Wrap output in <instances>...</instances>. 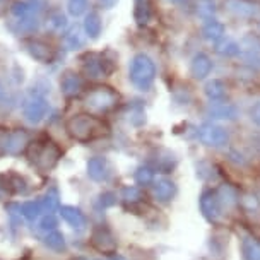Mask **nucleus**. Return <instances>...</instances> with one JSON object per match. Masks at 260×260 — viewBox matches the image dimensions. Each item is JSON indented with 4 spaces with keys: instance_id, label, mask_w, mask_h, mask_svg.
I'll use <instances>...</instances> for the list:
<instances>
[{
    "instance_id": "f257e3e1",
    "label": "nucleus",
    "mask_w": 260,
    "mask_h": 260,
    "mask_svg": "<svg viewBox=\"0 0 260 260\" xmlns=\"http://www.w3.org/2000/svg\"><path fill=\"white\" fill-rule=\"evenodd\" d=\"M154 62L144 53L136 55L132 63H130V81H132V84L139 87L141 91H147L152 86V82H154Z\"/></svg>"
},
{
    "instance_id": "f03ea898",
    "label": "nucleus",
    "mask_w": 260,
    "mask_h": 260,
    "mask_svg": "<svg viewBox=\"0 0 260 260\" xmlns=\"http://www.w3.org/2000/svg\"><path fill=\"white\" fill-rule=\"evenodd\" d=\"M67 130L74 139L84 142V141H89V139H94L100 136L101 123H100V120H96L94 117H89V115H77V117H74L71 122L67 123Z\"/></svg>"
},
{
    "instance_id": "7ed1b4c3",
    "label": "nucleus",
    "mask_w": 260,
    "mask_h": 260,
    "mask_svg": "<svg viewBox=\"0 0 260 260\" xmlns=\"http://www.w3.org/2000/svg\"><path fill=\"white\" fill-rule=\"evenodd\" d=\"M60 149L53 142H43L32 147L31 151V162L38 168L41 173H46L58 162Z\"/></svg>"
},
{
    "instance_id": "20e7f679",
    "label": "nucleus",
    "mask_w": 260,
    "mask_h": 260,
    "mask_svg": "<svg viewBox=\"0 0 260 260\" xmlns=\"http://www.w3.org/2000/svg\"><path fill=\"white\" fill-rule=\"evenodd\" d=\"M118 101V94L110 87H98L87 94V106L96 113H105L113 108Z\"/></svg>"
},
{
    "instance_id": "39448f33",
    "label": "nucleus",
    "mask_w": 260,
    "mask_h": 260,
    "mask_svg": "<svg viewBox=\"0 0 260 260\" xmlns=\"http://www.w3.org/2000/svg\"><path fill=\"white\" fill-rule=\"evenodd\" d=\"M222 7L236 19H253L260 12V4L255 0H224Z\"/></svg>"
},
{
    "instance_id": "423d86ee",
    "label": "nucleus",
    "mask_w": 260,
    "mask_h": 260,
    "mask_svg": "<svg viewBox=\"0 0 260 260\" xmlns=\"http://www.w3.org/2000/svg\"><path fill=\"white\" fill-rule=\"evenodd\" d=\"M197 136H199V141L209 147H222V146H226L228 141H230L228 130L219 127V125H214V123L202 125V127L199 128Z\"/></svg>"
},
{
    "instance_id": "0eeeda50",
    "label": "nucleus",
    "mask_w": 260,
    "mask_h": 260,
    "mask_svg": "<svg viewBox=\"0 0 260 260\" xmlns=\"http://www.w3.org/2000/svg\"><path fill=\"white\" fill-rule=\"evenodd\" d=\"M91 243L96 250H100V252H103V253H115L118 247L115 235L111 233V230L106 226H98L96 230L92 231Z\"/></svg>"
},
{
    "instance_id": "6e6552de",
    "label": "nucleus",
    "mask_w": 260,
    "mask_h": 260,
    "mask_svg": "<svg viewBox=\"0 0 260 260\" xmlns=\"http://www.w3.org/2000/svg\"><path fill=\"white\" fill-rule=\"evenodd\" d=\"M201 211L206 219L209 221H217L221 216V207H219V197L212 190H206L201 195Z\"/></svg>"
},
{
    "instance_id": "1a4fd4ad",
    "label": "nucleus",
    "mask_w": 260,
    "mask_h": 260,
    "mask_svg": "<svg viewBox=\"0 0 260 260\" xmlns=\"http://www.w3.org/2000/svg\"><path fill=\"white\" fill-rule=\"evenodd\" d=\"M212 69H214L212 58L204 52L197 53L192 58V62H190V74H192L195 79H199V81H202V79H206L207 76H211Z\"/></svg>"
},
{
    "instance_id": "9d476101",
    "label": "nucleus",
    "mask_w": 260,
    "mask_h": 260,
    "mask_svg": "<svg viewBox=\"0 0 260 260\" xmlns=\"http://www.w3.org/2000/svg\"><path fill=\"white\" fill-rule=\"evenodd\" d=\"M207 113L211 118L217 120H235L238 117V108L235 105L230 103H221V101H214V103L209 105Z\"/></svg>"
},
{
    "instance_id": "9b49d317",
    "label": "nucleus",
    "mask_w": 260,
    "mask_h": 260,
    "mask_svg": "<svg viewBox=\"0 0 260 260\" xmlns=\"http://www.w3.org/2000/svg\"><path fill=\"white\" fill-rule=\"evenodd\" d=\"M0 187L11 193H24L27 190V182L17 173L0 175Z\"/></svg>"
},
{
    "instance_id": "f8f14e48",
    "label": "nucleus",
    "mask_w": 260,
    "mask_h": 260,
    "mask_svg": "<svg viewBox=\"0 0 260 260\" xmlns=\"http://www.w3.org/2000/svg\"><path fill=\"white\" fill-rule=\"evenodd\" d=\"M58 211H60L62 219L65 222H69L72 228H76V230H84L86 228L87 219H86L84 212H82L81 209L72 207V206H63V207H60Z\"/></svg>"
},
{
    "instance_id": "ddd939ff",
    "label": "nucleus",
    "mask_w": 260,
    "mask_h": 260,
    "mask_svg": "<svg viewBox=\"0 0 260 260\" xmlns=\"http://www.w3.org/2000/svg\"><path fill=\"white\" fill-rule=\"evenodd\" d=\"M6 151L9 154H21L27 146V134L24 130H14L6 137Z\"/></svg>"
},
{
    "instance_id": "4468645a",
    "label": "nucleus",
    "mask_w": 260,
    "mask_h": 260,
    "mask_svg": "<svg viewBox=\"0 0 260 260\" xmlns=\"http://www.w3.org/2000/svg\"><path fill=\"white\" fill-rule=\"evenodd\" d=\"M224 31L226 27L222 24L221 21L217 19H211V21H206V24L202 27V36L204 40H207L209 43H219V41L224 38Z\"/></svg>"
},
{
    "instance_id": "2eb2a0df",
    "label": "nucleus",
    "mask_w": 260,
    "mask_h": 260,
    "mask_svg": "<svg viewBox=\"0 0 260 260\" xmlns=\"http://www.w3.org/2000/svg\"><path fill=\"white\" fill-rule=\"evenodd\" d=\"M46 110H48V105H46L45 100L41 98H35L32 101L26 105V110H24V115L26 118L29 120L32 123H38L41 118L46 115Z\"/></svg>"
},
{
    "instance_id": "dca6fc26",
    "label": "nucleus",
    "mask_w": 260,
    "mask_h": 260,
    "mask_svg": "<svg viewBox=\"0 0 260 260\" xmlns=\"http://www.w3.org/2000/svg\"><path fill=\"white\" fill-rule=\"evenodd\" d=\"M87 175L94 182L106 180V176H108V161L105 157H92L87 162Z\"/></svg>"
},
{
    "instance_id": "f3484780",
    "label": "nucleus",
    "mask_w": 260,
    "mask_h": 260,
    "mask_svg": "<svg viewBox=\"0 0 260 260\" xmlns=\"http://www.w3.org/2000/svg\"><path fill=\"white\" fill-rule=\"evenodd\" d=\"M176 192V187L175 183L171 182V180H157V182L154 183V187H152V195L157 199L159 202H168L173 199V195Z\"/></svg>"
},
{
    "instance_id": "a211bd4d",
    "label": "nucleus",
    "mask_w": 260,
    "mask_h": 260,
    "mask_svg": "<svg viewBox=\"0 0 260 260\" xmlns=\"http://www.w3.org/2000/svg\"><path fill=\"white\" fill-rule=\"evenodd\" d=\"M206 94L211 101H221L226 96V84L221 79H212L206 84Z\"/></svg>"
},
{
    "instance_id": "6ab92c4d",
    "label": "nucleus",
    "mask_w": 260,
    "mask_h": 260,
    "mask_svg": "<svg viewBox=\"0 0 260 260\" xmlns=\"http://www.w3.org/2000/svg\"><path fill=\"white\" fill-rule=\"evenodd\" d=\"M214 50H216L217 55L226 57V58H233L241 52L240 43H236V41H233V40H221L219 43H216Z\"/></svg>"
},
{
    "instance_id": "aec40b11",
    "label": "nucleus",
    "mask_w": 260,
    "mask_h": 260,
    "mask_svg": "<svg viewBox=\"0 0 260 260\" xmlns=\"http://www.w3.org/2000/svg\"><path fill=\"white\" fill-rule=\"evenodd\" d=\"M195 11H197V16L201 17V19L211 21V19H214L217 7H216L214 0H199L197 7H195Z\"/></svg>"
},
{
    "instance_id": "412c9836",
    "label": "nucleus",
    "mask_w": 260,
    "mask_h": 260,
    "mask_svg": "<svg viewBox=\"0 0 260 260\" xmlns=\"http://www.w3.org/2000/svg\"><path fill=\"white\" fill-rule=\"evenodd\" d=\"M45 245L50 250H55V252H63L65 250V238H63V235L58 233L57 230L50 231V233H46V236H45Z\"/></svg>"
},
{
    "instance_id": "4be33fe9",
    "label": "nucleus",
    "mask_w": 260,
    "mask_h": 260,
    "mask_svg": "<svg viewBox=\"0 0 260 260\" xmlns=\"http://www.w3.org/2000/svg\"><path fill=\"white\" fill-rule=\"evenodd\" d=\"M41 211H43V206H41V202L38 201H29V202H24L21 206V214L26 217L27 221H35L38 219Z\"/></svg>"
},
{
    "instance_id": "5701e85b",
    "label": "nucleus",
    "mask_w": 260,
    "mask_h": 260,
    "mask_svg": "<svg viewBox=\"0 0 260 260\" xmlns=\"http://www.w3.org/2000/svg\"><path fill=\"white\" fill-rule=\"evenodd\" d=\"M241 250H243V255L247 260H260V243L257 240L245 238Z\"/></svg>"
},
{
    "instance_id": "b1692460",
    "label": "nucleus",
    "mask_w": 260,
    "mask_h": 260,
    "mask_svg": "<svg viewBox=\"0 0 260 260\" xmlns=\"http://www.w3.org/2000/svg\"><path fill=\"white\" fill-rule=\"evenodd\" d=\"M151 17V2L149 0H136V19L139 24H146Z\"/></svg>"
},
{
    "instance_id": "393cba45",
    "label": "nucleus",
    "mask_w": 260,
    "mask_h": 260,
    "mask_svg": "<svg viewBox=\"0 0 260 260\" xmlns=\"http://www.w3.org/2000/svg\"><path fill=\"white\" fill-rule=\"evenodd\" d=\"M62 87H63V92L67 96H76L79 92V89H81V81H79L74 74H69V76L63 79Z\"/></svg>"
},
{
    "instance_id": "a878e982",
    "label": "nucleus",
    "mask_w": 260,
    "mask_h": 260,
    "mask_svg": "<svg viewBox=\"0 0 260 260\" xmlns=\"http://www.w3.org/2000/svg\"><path fill=\"white\" fill-rule=\"evenodd\" d=\"M41 206H43L48 212H53L57 211V209H60V201H58V192L57 190H50L48 193L45 195V199L41 201Z\"/></svg>"
},
{
    "instance_id": "bb28decb",
    "label": "nucleus",
    "mask_w": 260,
    "mask_h": 260,
    "mask_svg": "<svg viewBox=\"0 0 260 260\" xmlns=\"http://www.w3.org/2000/svg\"><path fill=\"white\" fill-rule=\"evenodd\" d=\"M86 29L87 32H89V36H92V38H96L98 35H100L101 31V21H100V16L98 14H89L87 16V21H86Z\"/></svg>"
},
{
    "instance_id": "cd10ccee",
    "label": "nucleus",
    "mask_w": 260,
    "mask_h": 260,
    "mask_svg": "<svg viewBox=\"0 0 260 260\" xmlns=\"http://www.w3.org/2000/svg\"><path fill=\"white\" fill-rule=\"evenodd\" d=\"M122 199L125 202H130V204L139 202L142 199V192H141V188H139V187H127V188H123Z\"/></svg>"
},
{
    "instance_id": "c85d7f7f",
    "label": "nucleus",
    "mask_w": 260,
    "mask_h": 260,
    "mask_svg": "<svg viewBox=\"0 0 260 260\" xmlns=\"http://www.w3.org/2000/svg\"><path fill=\"white\" fill-rule=\"evenodd\" d=\"M58 226L57 219H55V216L52 214H46L43 219L40 221V230L41 231H46V233H50V231H55Z\"/></svg>"
},
{
    "instance_id": "c756f323",
    "label": "nucleus",
    "mask_w": 260,
    "mask_h": 260,
    "mask_svg": "<svg viewBox=\"0 0 260 260\" xmlns=\"http://www.w3.org/2000/svg\"><path fill=\"white\" fill-rule=\"evenodd\" d=\"M152 171L149 168H139L136 173V182L139 185H149L152 182Z\"/></svg>"
},
{
    "instance_id": "7c9ffc66",
    "label": "nucleus",
    "mask_w": 260,
    "mask_h": 260,
    "mask_svg": "<svg viewBox=\"0 0 260 260\" xmlns=\"http://www.w3.org/2000/svg\"><path fill=\"white\" fill-rule=\"evenodd\" d=\"M86 6H87V0H71V12L79 16L81 12H84Z\"/></svg>"
},
{
    "instance_id": "2f4dec72",
    "label": "nucleus",
    "mask_w": 260,
    "mask_h": 260,
    "mask_svg": "<svg viewBox=\"0 0 260 260\" xmlns=\"http://www.w3.org/2000/svg\"><path fill=\"white\" fill-rule=\"evenodd\" d=\"M115 202H117V197H115L113 193L106 192V193L101 195V206H103V207H110V206H113Z\"/></svg>"
},
{
    "instance_id": "473e14b6",
    "label": "nucleus",
    "mask_w": 260,
    "mask_h": 260,
    "mask_svg": "<svg viewBox=\"0 0 260 260\" xmlns=\"http://www.w3.org/2000/svg\"><path fill=\"white\" fill-rule=\"evenodd\" d=\"M250 115H252V120H253V122L260 127V101H258V103H255V105H253V108H252V111H250Z\"/></svg>"
},
{
    "instance_id": "72a5a7b5",
    "label": "nucleus",
    "mask_w": 260,
    "mask_h": 260,
    "mask_svg": "<svg viewBox=\"0 0 260 260\" xmlns=\"http://www.w3.org/2000/svg\"><path fill=\"white\" fill-rule=\"evenodd\" d=\"M117 4V0H101V6H103L105 9H111Z\"/></svg>"
},
{
    "instance_id": "f704fd0d",
    "label": "nucleus",
    "mask_w": 260,
    "mask_h": 260,
    "mask_svg": "<svg viewBox=\"0 0 260 260\" xmlns=\"http://www.w3.org/2000/svg\"><path fill=\"white\" fill-rule=\"evenodd\" d=\"M6 137H7V134L0 132V144H4V142H6Z\"/></svg>"
},
{
    "instance_id": "c9c22d12",
    "label": "nucleus",
    "mask_w": 260,
    "mask_h": 260,
    "mask_svg": "<svg viewBox=\"0 0 260 260\" xmlns=\"http://www.w3.org/2000/svg\"><path fill=\"white\" fill-rule=\"evenodd\" d=\"M171 2H175V4H182V2H185V0H171Z\"/></svg>"
}]
</instances>
